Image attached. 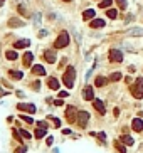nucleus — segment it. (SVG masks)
<instances>
[{
  "label": "nucleus",
  "mask_w": 143,
  "mask_h": 153,
  "mask_svg": "<svg viewBox=\"0 0 143 153\" xmlns=\"http://www.w3.org/2000/svg\"><path fill=\"white\" fill-rule=\"evenodd\" d=\"M74 78H76V69L72 67V66H67L66 73L62 76V81H64L66 88H72L74 86Z\"/></svg>",
  "instance_id": "obj_1"
},
{
  "label": "nucleus",
  "mask_w": 143,
  "mask_h": 153,
  "mask_svg": "<svg viewBox=\"0 0 143 153\" xmlns=\"http://www.w3.org/2000/svg\"><path fill=\"white\" fill-rule=\"evenodd\" d=\"M130 89H131L133 98H136V99H142V98H143V79H142V78H138L136 83H135V84H133Z\"/></svg>",
  "instance_id": "obj_2"
},
{
  "label": "nucleus",
  "mask_w": 143,
  "mask_h": 153,
  "mask_svg": "<svg viewBox=\"0 0 143 153\" xmlns=\"http://www.w3.org/2000/svg\"><path fill=\"white\" fill-rule=\"evenodd\" d=\"M67 46H69V34L67 32H61L59 37L56 39V42H54V47L62 49V47H67Z\"/></svg>",
  "instance_id": "obj_3"
},
{
  "label": "nucleus",
  "mask_w": 143,
  "mask_h": 153,
  "mask_svg": "<svg viewBox=\"0 0 143 153\" xmlns=\"http://www.w3.org/2000/svg\"><path fill=\"white\" fill-rule=\"evenodd\" d=\"M108 57H109L111 62H121V61H123V52L120 51V49H109Z\"/></svg>",
  "instance_id": "obj_4"
},
{
  "label": "nucleus",
  "mask_w": 143,
  "mask_h": 153,
  "mask_svg": "<svg viewBox=\"0 0 143 153\" xmlns=\"http://www.w3.org/2000/svg\"><path fill=\"white\" fill-rule=\"evenodd\" d=\"M76 120H77V125L81 128H86L88 121H89V113H88V111H79Z\"/></svg>",
  "instance_id": "obj_5"
},
{
  "label": "nucleus",
  "mask_w": 143,
  "mask_h": 153,
  "mask_svg": "<svg viewBox=\"0 0 143 153\" xmlns=\"http://www.w3.org/2000/svg\"><path fill=\"white\" fill-rule=\"evenodd\" d=\"M66 118H67V121H69V123L76 121L77 115H76V108H74V106H67V108H66Z\"/></svg>",
  "instance_id": "obj_6"
},
{
  "label": "nucleus",
  "mask_w": 143,
  "mask_h": 153,
  "mask_svg": "<svg viewBox=\"0 0 143 153\" xmlns=\"http://www.w3.org/2000/svg\"><path fill=\"white\" fill-rule=\"evenodd\" d=\"M44 57L49 64H54L56 62V49H47L46 52H44Z\"/></svg>",
  "instance_id": "obj_7"
},
{
  "label": "nucleus",
  "mask_w": 143,
  "mask_h": 153,
  "mask_svg": "<svg viewBox=\"0 0 143 153\" xmlns=\"http://www.w3.org/2000/svg\"><path fill=\"white\" fill-rule=\"evenodd\" d=\"M17 108L20 111H27V113H36V106L31 104V103H19Z\"/></svg>",
  "instance_id": "obj_8"
},
{
  "label": "nucleus",
  "mask_w": 143,
  "mask_h": 153,
  "mask_svg": "<svg viewBox=\"0 0 143 153\" xmlns=\"http://www.w3.org/2000/svg\"><path fill=\"white\" fill-rule=\"evenodd\" d=\"M93 106H94V109H96L99 115H104V113H106V108H104L101 99H93Z\"/></svg>",
  "instance_id": "obj_9"
},
{
  "label": "nucleus",
  "mask_w": 143,
  "mask_h": 153,
  "mask_svg": "<svg viewBox=\"0 0 143 153\" xmlns=\"http://www.w3.org/2000/svg\"><path fill=\"white\" fill-rule=\"evenodd\" d=\"M82 98H84L86 101H93V99H94V93H93L91 86H86V88H84V91H82Z\"/></svg>",
  "instance_id": "obj_10"
},
{
  "label": "nucleus",
  "mask_w": 143,
  "mask_h": 153,
  "mask_svg": "<svg viewBox=\"0 0 143 153\" xmlns=\"http://www.w3.org/2000/svg\"><path fill=\"white\" fill-rule=\"evenodd\" d=\"M131 128H133V131L140 133L143 130V121L140 120V118H135V120L131 121Z\"/></svg>",
  "instance_id": "obj_11"
},
{
  "label": "nucleus",
  "mask_w": 143,
  "mask_h": 153,
  "mask_svg": "<svg viewBox=\"0 0 143 153\" xmlns=\"http://www.w3.org/2000/svg\"><path fill=\"white\" fill-rule=\"evenodd\" d=\"M47 86H49L51 89L57 91L59 89V81H57L56 78H49V79H47Z\"/></svg>",
  "instance_id": "obj_12"
},
{
  "label": "nucleus",
  "mask_w": 143,
  "mask_h": 153,
  "mask_svg": "<svg viewBox=\"0 0 143 153\" xmlns=\"http://www.w3.org/2000/svg\"><path fill=\"white\" fill-rule=\"evenodd\" d=\"M32 73L36 74V76H44L46 69L42 67V66H39V64H36V66H32Z\"/></svg>",
  "instance_id": "obj_13"
},
{
  "label": "nucleus",
  "mask_w": 143,
  "mask_h": 153,
  "mask_svg": "<svg viewBox=\"0 0 143 153\" xmlns=\"http://www.w3.org/2000/svg\"><path fill=\"white\" fill-rule=\"evenodd\" d=\"M32 59H34L32 52H26V54H24V59H22V61H24V66H26V67H29V66L32 64Z\"/></svg>",
  "instance_id": "obj_14"
},
{
  "label": "nucleus",
  "mask_w": 143,
  "mask_h": 153,
  "mask_svg": "<svg viewBox=\"0 0 143 153\" xmlns=\"http://www.w3.org/2000/svg\"><path fill=\"white\" fill-rule=\"evenodd\" d=\"M89 25H91L93 29H101V27H104V20H101V19H94Z\"/></svg>",
  "instance_id": "obj_15"
},
{
  "label": "nucleus",
  "mask_w": 143,
  "mask_h": 153,
  "mask_svg": "<svg viewBox=\"0 0 143 153\" xmlns=\"http://www.w3.org/2000/svg\"><path fill=\"white\" fill-rule=\"evenodd\" d=\"M9 76H10L12 79H22V78H24V74H22L20 71H14V69L9 71Z\"/></svg>",
  "instance_id": "obj_16"
},
{
  "label": "nucleus",
  "mask_w": 143,
  "mask_h": 153,
  "mask_svg": "<svg viewBox=\"0 0 143 153\" xmlns=\"http://www.w3.org/2000/svg\"><path fill=\"white\" fill-rule=\"evenodd\" d=\"M31 44V41H27V39H24V41H17L15 44H14V47L15 49H22V47H27Z\"/></svg>",
  "instance_id": "obj_17"
},
{
  "label": "nucleus",
  "mask_w": 143,
  "mask_h": 153,
  "mask_svg": "<svg viewBox=\"0 0 143 153\" xmlns=\"http://www.w3.org/2000/svg\"><path fill=\"white\" fill-rule=\"evenodd\" d=\"M93 17H94V10H93V9H88V10L82 12V19H84V20H89Z\"/></svg>",
  "instance_id": "obj_18"
},
{
  "label": "nucleus",
  "mask_w": 143,
  "mask_h": 153,
  "mask_svg": "<svg viewBox=\"0 0 143 153\" xmlns=\"http://www.w3.org/2000/svg\"><path fill=\"white\" fill-rule=\"evenodd\" d=\"M106 83H108V79H106V78H103V76H98L96 81H94V84H96L98 88H103V86L106 84Z\"/></svg>",
  "instance_id": "obj_19"
},
{
  "label": "nucleus",
  "mask_w": 143,
  "mask_h": 153,
  "mask_svg": "<svg viewBox=\"0 0 143 153\" xmlns=\"http://www.w3.org/2000/svg\"><path fill=\"white\" fill-rule=\"evenodd\" d=\"M20 25H24V22L19 20V19H10L9 20V27H20Z\"/></svg>",
  "instance_id": "obj_20"
},
{
  "label": "nucleus",
  "mask_w": 143,
  "mask_h": 153,
  "mask_svg": "<svg viewBox=\"0 0 143 153\" xmlns=\"http://www.w3.org/2000/svg\"><path fill=\"white\" fill-rule=\"evenodd\" d=\"M121 141L125 143V145H130V146L135 143V141H133V138L130 136V135H123V136H121Z\"/></svg>",
  "instance_id": "obj_21"
},
{
  "label": "nucleus",
  "mask_w": 143,
  "mask_h": 153,
  "mask_svg": "<svg viewBox=\"0 0 143 153\" xmlns=\"http://www.w3.org/2000/svg\"><path fill=\"white\" fill-rule=\"evenodd\" d=\"M123 78V74L121 73H113L111 76H109V81H113V83H116V81H120Z\"/></svg>",
  "instance_id": "obj_22"
},
{
  "label": "nucleus",
  "mask_w": 143,
  "mask_h": 153,
  "mask_svg": "<svg viewBox=\"0 0 143 153\" xmlns=\"http://www.w3.org/2000/svg\"><path fill=\"white\" fill-rule=\"evenodd\" d=\"M5 57L10 59V61H15V59H17V52H15V51H7V52H5Z\"/></svg>",
  "instance_id": "obj_23"
},
{
  "label": "nucleus",
  "mask_w": 143,
  "mask_h": 153,
  "mask_svg": "<svg viewBox=\"0 0 143 153\" xmlns=\"http://www.w3.org/2000/svg\"><path fill=\"white\" fill-rule=\"evenodd\" d=\"M111 4H113V0H101V2H99V7H101V9H108V7H111Z\"/></svg>",
  "instance_id": "obj_24"
},
{
  "label": "nucleus",
  "mask_w": 143,
  "mask_h": 153,
  "mask_svg": "<svg viewBox=\"0 0 143 153\" xmlns=\"http://www.w3.org/2000/svg\"><path fill=\"white\" fill-rule=\"evenodd\" d=\"M106 15L109 17V19H116V15H118V12L115 10V9H108V12H106Z\"/></svg>",
  "instance_id": "obj_25"
},
{
  "label": "nucleus",
  "mask_w": 143,
  "mask_h": 153,
  "mask_svg": "<svg viewBox=\"0 0 143 153\" xmlns=\"http://www.w3.org/2000/svg\"><path fill=\"white\" fill-rule=\"evenodd\" d=\"M115 146L118 148V152H120V153H126V148H125V145H121L120 141H115Z\"/></svg>",
  "instance_id": "obj_26"
},
{
  "label": "nucleus",
  "mask_w": 143,
  "mask_h": 153,
  "mask_svg": "<svg viewBox=\"0 0 143 153\" xmlns=\"http://www.w3.org/2000/svg\"><path fill=\"white\" fill-rule=\"evenodd\" d=\"M46 135V128H39V130H36V138H42Z\"/></svg>",
  "instance_id": "obj_27"
},
{
  "label": "nucleus",
  "mask_w": 143,
  "mask_h": 153,
  "mask_svg": "<svg viewBox=\"0 0 143 153\" xmlns=\"http://www.w3.org/2000/svg\"><path fill=\"white\" fill-rule=\"evenodd\" d=\"M116 4H118V7H120V9H123V10L126 9V0H116Z\"/></svg>",
  "instance_id": "obj_28"
},
{
  "label": "nucleus",
  "mask_w": 143,
  "mask_h": 153,
  "mask_svg": "<svg viewBox=\"0 0 143 153\" xmlns=\"http://www.w3.org/2000/svg\"><path fill=\"white\" fill-rule=\"evenodd\" d=\"M20 120H24V121L29 123V125H32V123H34V120H32V118H29V116H26V115H20Z\"/></svg>",
  "instance_id": "obj_29"
},
{
  "label": "nucleus",
  "mask_w": 143,
  "mask_h": 153,
  "mask_svg": "<svg viewBox=\"0 0 143 153\" xmlns=\"http://www.w3.org/2000/svg\"><path fill=\"white\" fill-rule=\"evenodd\" d=\"M20 135H22L24 138H27V140L31 138V133H29V131H26V130H22V128H20Z\"/></svg>",
  "instance_id": "obj_30"
},
{
  "label": "nucleus",
  "mask_w": 143,
  "mask_h": 153,
  "mask_svg": "<svg viewBox=\"0 0 143 153\" xmlns=\"http://www.w3.org/2000/svg\"><path fill=\"white\" fill-rule=\"evenodd\" d=\"M51 120L54 121V126H56V128H59V126H61V121H59L57 118H52V116H51Z\"/></svg>",
  "instance_id": "obj_31"
},
{
  "label": "nucleus",
  "mask_w": 143,
  "mask_h": 153,
  "mask_svg": "<svg viewBox=\"0 0 143 153\" xmlns=\"http://www.w3.org/2000/svg\"><path fill=\"white\" fill-rule=\"evenodd\" d=\"M14 136H15L17 140H19V141H22V138H20L22 135H19V131H17V130H14Z\"/></svg>",
  "instance_id": "obj_32"
},
{
  "label": "nucleus",
  "mask_w": 143,
  "mask_h": 153,
  "mask_svg": "<svg viewBox=\"0 0 143 153\" xmlns=\"http://www.w3.org/2000/svg\"><path fill=\"white\" fill-rule=\"evenodd\" d=\"M19 12H20V14H24V15H27V10H26V7L19 5Z\"/></svg>",
  "instance_id": "obj_33"
},
{
  "label": "nucleus",
  "mask_w": 143,
  "mask_h": 153,
  "mask_svg": "<svg viewBox=\"0 0 143 153\" xmlns=\"http://www.w3.org/2000/svg\"><path fill=\"white\" fill-rule=\"evenodd\" d=\"M32 88H34V89H39V88H41V83H39V81H36V83H34V84H32Z\"/></svg>",
  "instance_id": "obj_34"
},
{
  "label": "nucleus",
  "mask_w": 143,
  "mask_h": 153,
  "mask_svg": "<svg viewBox=\"0 0 143 153\" xmlns=\"http://www.w3.org/2000/svg\"><path fill=\"white\" fill-rule=\"evenodd\" d=\"M67 94H69L67 91H61V93H59V98H67Z\"/></svg>",
  "instance_id": "obj_35"
},
{
  "label": "nucleus",
  "mask_w": 143,
  "mask_h": 153,
  "mask_svg": "<svg viewBox=\"0 0 143 153\" xmlns=\"http://www.w3.org/2000/svg\"><path fill=\"white\" fill-rule=\"evenodd\" d=\"M37 126L39 128H47V125H46V121H39L37 123Z\"/></svg>",
  "instance_id": "obj_36"
},
{
  "label": "nucleus",
  "mask_w": 143,
  "mask_h": 153,
  "mask_svg": "<svg viewBox=\"0 0 143 153\" xmlns=\"http://www.w3.org/2000/svg\"><path fill=\"white\" fill-rule=\"evenodd\" d=\"M15 153H26V146H20V148H17Z\"/></svg>",
  "instance_id": "obj_37"
},
{
  "label": "nucleus",
  "mask_w": 143,
  "mask_h": 153,
  "mask_svg": "<svg viewBox=\"0 0 143 153\" xmlns=\"http://www.w3.org/2000/svg\"><path fill=\"white\" fill-rule=\"evenodd\" d=\"M98 138H99L101 141H104V138H106V135H104V133H98Z\"/></svg>",
  "instance_id": "obj_38"
},
{
  "label": "nucleus",
  "mask_w": 143,
  "mask_h": 153,
  "mask_svg": "<svg viewBox=\"0 0 143 153\" xmlns=\"http://www.w3.org/2000/svg\"><path fill=\"white\" fill-rule=\"evenodd\" d=\"M54 104H56V106H62V99H56V101H54Z\"/></svg>",
  "instance_id": "obj_39"
},
{
  "label": "nucleus",
  "mask_w": 143,
  "mask_h": 153,
  "mask_svg": "<svg viewBox=\"0 0 143 153\" xmlns=\"http://www.w3.org/2000/svg\"><path fill=\"white\" fill-rule=\"evenodd\" d=\"M52 141H54V140H52V136H49V138H47V145H52Z\"/></svg>",
  "instance_id": "obj_40"
},
{
  "label": "nucleus",
  "mask_w": 143,
  "mask_h": 153,
  "mask_svg": "<svg viewBox=\"0 0 143 153\" xmlns=\"http://www.w3.org/2000/svg\"><path fill=\"white\" fill-rule=\"evenodd\" d=\"M39 36H41V37H46V36H47V32H46V30H41V34H39Z\"/></svg>",
  "instance_id": "obj_41"
},
{
  "label": "nucleus",
  "mask_w": 143,
  "mask_h": 153,
  "mask_svg": "<svg viewBox=\"0 0 143 153\" xmlns=\"http://www.w3.org/2000/svg\"><path fill=\"white\" fill-rule=\"evenodd\" d=\"M4 94H7V91H4V89H0V96H4Z\"/></svg>",
  "instance_id": "obj_42"
},
{
  "label": "nucleus",
  "mask_w": 143,
  "mask_h": 153,
  "mask_svg": "<svg viewBox=\"0 0 143 153\" xmlns=\"http://www.w3.org/2000/svg\"><path fill=\"white\" fill-rule=\"evenodd\" d=\"M4 2H5V0H0V7H2V4H4Z\"/></svg>",
  "instance_id": "obj_43"
},
{
  "label": "nucleus",
  "mask_w": 143,
  "mask_h": 153,
  "mask_svg": "<svg viewBox=\"0 0 143 153\" xmlns=\"http://www.w3.org/2000/svg\"><path fill=\"white\" fill-rule=\"evenodd\" d=\"M64 2H69V0H64Z\"/></svg>",
  "instance_id": "obj_44"
}]
</instances>
